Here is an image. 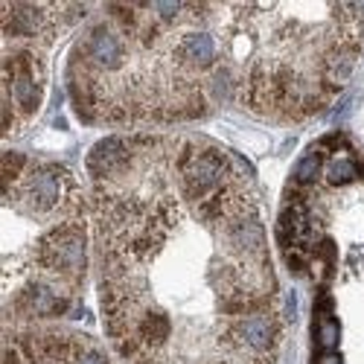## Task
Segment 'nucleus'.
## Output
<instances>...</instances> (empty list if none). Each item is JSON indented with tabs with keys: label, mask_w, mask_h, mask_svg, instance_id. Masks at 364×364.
<instances>
[{
	"label": "nucleus",
	"mask_w": 364,
	"mask_h": 364,
	"mask_svg": "<svg viewBox=\"0 0 364 364\" xmlns=\"http://www.w3.org/2000/svg\"><path fill=\"white\" fill-rule=\"evenodd\" d=\"M100 303L123 364H274L283 318L248 169L190 134L87 155Z\"/></svg>",
	"instance_id": "nucleus-1"
},
{
	"label": "nucleus",
	"mask_w": 364,
	"mask_h": 364,
	"mask_svg": "<svg viewBox=\"0 0 364 364\" xmlns=\"http://www.w3.org/2000/svg\"><path fill=\"white\" fill-rule=\"evenodd\" d=\"M85 123H184L233 102L216 4H105L68 62Z\"/></svg>",
	"instance_id": "nucleus-2"
},
{
	"label": "nucleus",
	"mask_w": 364,
	"mask_h": 364,
	"mask_svg": "<svg viewBox=\"0 0 364 364\" xmlns=\"http://www.w3.org/2000/svg\"><path fill=\"white\" fill-rule=\"evenodd\" d=\"M233 102L300 123L353 76L364 41L361 4H216Z\"/></svg>",
	"instance_id": "nucleus-3"
},
{
	"label": "nucleus",
	"mask_w": 364,
	"mask_h": 364,
	"mask_svg": "<svg viewBox=\"0 0 364 364\" xmlns=\"http://www.w3.org/2000/svg\"><path fill=\"white\" fill-rule=\"evenodd\" d=\"M6 329L65 318L87 268L85 198L62 164L4 155Z\"/></svg>",
	"instance_id": "nucleus-4"
},
{
	"label": "nucleus",
	"mask_w": 364,
	"mask_h": 364,
	"mask_svg": "<svg viewBox=\"0 0 364 364\" xmlns=\"http://www.w3.org/2000/svg\"><path fill=\"white\" fill-rule=\"evenodd\" d=\"M4 364H111V358L85 332L21 326L6 329Z\"/></svg>",
	"instance_id": "nucleus-5"
}]
</instances>
